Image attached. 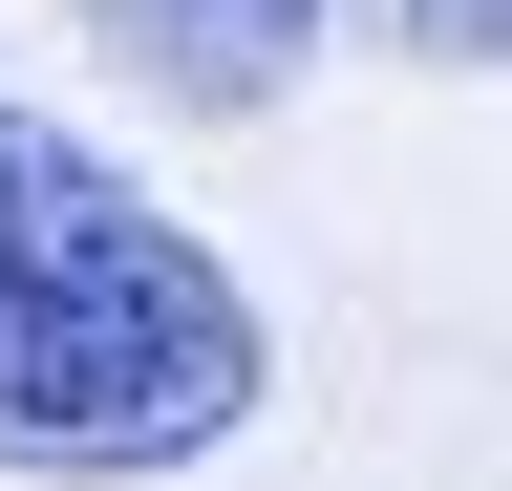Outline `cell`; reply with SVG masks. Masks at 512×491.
Returning <instances> with one entry per match:
<instances>
[{"label": "cell", "instance_id": "cell-3", "mask_svg": "<svg viewBox=\"0 0 512 491\" xmlns=\"http://www.w3.org/2000/svg\"><path fill=\"white\" fill-rule=\"evenodd\" d=\"M342 22L384 43V65H448V86H491V65H512V0H342Z\"/></svg>", "mask_w": 512, "mask_h": 491}, {"label": "cell", "instance_id": "cell-2", "mask_svg": "<svg viewBox=\"0 0 512 491\" xmlns=\"http://www.w3.org/2000/svg\"><path fill=\"white\" fill-rule=\"evenodd\" d=\"M86 43H107L128 107H171V129H256V107L342 43V0H86Z\"/></svg>", "mask_w": 512, "mask_h": 491}, {"label": "cell", "instance_id": "cell-1", "mask_svg": "<svg viewBox=\"0 0 512 491\" xmlns=\"http://www.w3.org/2000/svg\"><path fill=\"white\" fill-rule=\"evenodd\" d=\"M278 406V321L150 171L0 86V470L22 491H171Z\"/></svg>", "mask_w": 512, "mask_h": 491}]
</instances>
